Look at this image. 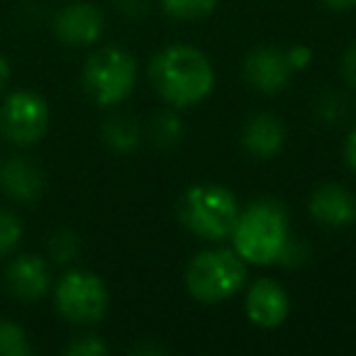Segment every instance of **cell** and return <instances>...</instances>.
Returning a JSON list of instances; mask_svg holds the SVG:
<instances>
[{
	"label": "cell",
	"instance_id": "cell-22",
	"mask_svg": "<svg viewBox=\"0 0 356 356\" xmlns=\"http://www.w3.org/2000/svg\"><path fill=\"white\" fill-rule=\"evenodd\" d=\"M66 354L69 356H103V354H108V344H105L100 337L86 334V337H79L76 341H71V344L66 346Z\"/></svg>",
	"mask_w": 356,
	"mask_h": 356
},
{
	"label": "cell",
	"instance_id": "cell-3",
	"mask_svg": "<svg viewBox=\"0 0 356 356\" xmlns=\"http://www.w3.org/2000/svg\"><path fill=\"white\" fill-rule=\"evenodd\" d=\"M239 200L218 184L191 186L178 200V220L191 234L205 242H222L232 234L239 218Z\"/></svg>",
	"mask_w": 356,
	"mask_h": 356
},
{
	"label": "cell",
	"instance_id": "cell-29",
	"mask_svg": "<svg viewBox=\"0 0 356 356\" xmlns=\"http://www.w3.org/2000/svg\"><path fill=\"white\" fill-rule=\"evenodd\" d=\"M8 81H10V64L3 54H0V90L6 88Z\"/></svg>",
	"mask_w": 356,
	"mask_h": 356
},
{
	"label": "cell",
	"instance_id": "cell-6",
	"mask_svg": "<svg viewBox=\"0 0 356 356\" xmlns=\"http://www.w3.org/2000/svg\"><path fill=\"white\" fill-rule=\"evenodd\" d=\"M54 302L64 320L74 325H93L108 310V286L98 273L74 268L59 278L54 288Z\"/></svg>",
	"mask_w": 356,
	"mask_h": 356
},
{
	"label": "cell",
	"instance_id": "cell-13",
	"mask_svg": "<svg viewBox=\"0 0 356 356\" xmlns=\"http://www.w3.org/2000/svg\"><path fill=\"white\" fill-rule=\"evenodd\" d=\"M47 178L40 166L25 156H10L0 163V191L20 203H35L42 198Z\"/></svg>",
	"mask_w": 356,
	"mask_h": 356
},
{
	"label": "cell",
	"instance_id": "cell-24",
	"mask_svg": "<svg viewBox=\"0 0 356 356\" xmlns=\"http://www.w3.org/2000/svg\"><path fill=\"white\" fill-rule=\"evenodd\" d=\"M312 49L307 44H293L291 49H286V59L291 64L293 71H302L312 64Z\"/></svg>",
	"mask_w": 356,
	"mask_h": 356
},
{
	"label": "cell",
	"instance_id": "cell-28",
	"mask_svg": "<svg viewBox=\"0 0 356 356\" xmlns=\"http://www.w3.org/2000/svg\"><path fill=\"white\" fill-rule=\"evenodd\" d=\"M322 3L334 13H346L356 8V0H322Z\"/></svg>",
	"mask_w": 356,
	"mask_h": 356
},
{
	"label": "cell",
	"instance_id": "cell-11",
	"mask_svg": "<svg viewBox=\"0 0 356 356\" xmlns=\"http://www.w3.org/2000/svg\"><path fill=\"white\" fill-rule=\"evenodd\" d=\"M6 286L17 300L37 302L51 288V271L47 259L37 254H20L6 268Z\"/></svg>",
	"mask_w": 356,
	"mask_h": 356
},
{
	"label": "cell",
	"instance_id": "cell-26",
	"mask_svg": "<svg viewBox=\"0 0 356 356\" xmlns=\"http://www.w3.org/2000/svg\"><path fill=\"white\" fill-rule=\"evenodd\" d=\"M115 6L127 17H142L147 13V0H115Z\"/></svg>",
	"mask_w": 356,
	"mask_h": 356
},
{
	"label": "cell",
	"instance_id": "cell-12",
	"mask_svg": "<svg viewBox=\"0 0 356 356\" xmlns=\"http://www.w3.org/2000/svg\"><path fill=\"white\" fill-rule=\"evenodd\" d=\"M310 215L322 227H351L356 222V195L344 186L325 184L310 195Z\"/></svg>",
	"mask_w": 356,
	"mask_h": 356
},
{
	"label": "cell",
	"instance_id": "cell-9",
	"mask_svg": "<svg viewBox=\"0 0 356 356\" xmlns=\"http://www.w3.org/2000/svg\"><path fill=\"white\" fill-rule=\"evenodd\" d=\"M105 17L93 3H69L54 17V35L66 47H90L103 37Z\"/></svg>",
	"mask_w": 356,
	"mask_h": 356
},
{
	"label": "cell",
	"instance_id": "cell-21",
	"mask_svg": "<svg viewBox=\"0 0 356 356\" xmlns=\"http://www.w3.org/2000/svg\"><path fill=\"white\" fill-rule=\"evenodd\" d=\"M346 110H349V100L341 93H327L320 100V115L327 124H337L346 118Z\"/></svg>",
	"mask_w": 356,
	"mask_h": 356
},
{
	"label": "cell",
	"instance_id": "cell-17",
	"mask_svg": "<svg viewBox=\"0 0 356 356\" xmlns=\"http://www.w3.org/2000/svg\"><path fill=\"white\" fill-rule=\"evenodd\" d=\"M32 344L17 322L0 320V356H30Z\"/></svg>",
	"mask_w": 356,
	"mask_h": 356
},
{
	"label": "cell",
	"instance_id": "cell-1",
	"mask_svg": "<svg viewBox=\"0 0 356 356\" xmlns=\"http://www.w3.org/2000/svg\"><path fill=\"white\" fill-rule=\"evenodd\" d=\"M149 81L163 103L176 110H188L213 93L215 69L198 47L171 44L152 59Z\"/></svg>",
	"mask_w": 356,
	"mask_h": 356
},
{
	"label": "cell",
	"instance_id": "cell-15",
	"mask_svg": "<svg viewBox=\"0 0 356 356\" xmlns=\"http://www.w3.org/2000/svg\"><path fill=\"white\" fill-rule=\"evenodd\" d=\"M103 139L110 149L120 154H129L142 142V127L129 115H113L103 124Z\"/></svg>",
	"mask_w": 356,
	"mask_h": 356
},
{
	"label": "cell",
	"instance_id": "cell-16",
	"mask_svg": "<svg viewBox=\"0 0 356 356\" xmlns=\"http://www.w3.org/2000/svg\"><path fill=\"white\" fill-rule=\"evenodd\" d=\"M220 0H159L161 10L173 20H203L218 8Z\"/></svg>",
	"mask_w": 356,
	"mask_h": 356
},
{
	"label": "cell",
	"instance_id": "cell-2",
	"mask_svg": "<svg viewBox=\"0 0 356 356\" xmlns=\"http://www.w3.org/2000/svg\"><path fill=\"white\" fill-rule=\"evenodd\" d=\"M229 237H232V249L247 264L254 266L276 264L291 237L286 208L273 198L254 200L239 210Z\"/></svg>",
	"mask_w": 356,
	"mask_h": 356
},
{
	"label": "cell",
	"instance_id": "cell-5",
	"mask_svg": "<svg viewBox=\"0 0 356 356\" xmlns=\"http://www.w3.org/2000/svg\"><path fill=\"white\" fill-rule=\"evenodd\" d=\"M139 66L127 49L103 47L83 66V90L100 108H113L127 100L137 86Z\"/></svg>",
	"mask_w": 356,
	"mask_h": 356
},
{
	"label": "cell",
	"instance_id": "cell-25",
	"mask_svg": "<svg viewBox=\"0 0 356 356\" xmlns=\"http://www.w3.org/2000/svg\"><path fill=\"white\" fill-rule=\"evenodd\" d=\"M339 71H341V79L349 88L356 90V42L344 51L341 56V64H339Z\"/></svg>",
	"mask_w": 356,
	"mask_h": 356
},
{
	"label": "cell",
	"instance_id": "cell-8",
	"mask_svg": "<svg viewBox=\"0 0 356 356\" xmlns=\"http://www.w3.org/2000/svg\"><path fill=\"white\" fill-rule=\"evenodd\" d=\"M244 312L259 330H276L291 312V298L286 288L273 278H259L252 283L244 298Z\"/></svg>",
	"mask_w": 356,
	"mask_h": 356
},
{
	"label": "cell",
	"instance_id": "cell-4",
	"mask_svg": "<svg viewBox=\"0 0 356 356\" xmlns=\"http://www.w3.org/2000/svg\"><path fill=\"white\" fill-rule=\"evenodd\" d=\"M247 283V261L234 249L215 247L198 252L186 268V288L203 305L234 298Z\"/></svg>",
	"mask_w": 356,
	"mask_h": 356
},
{
	"label": "cell",
	"instance_id": "cell-23",
	"mask_svg": "<svg viewBox=\"0 0 356 356\" xmlns=\"http://www.w3.org/2000/svg\"><path fill=\"white\" fill-rule=\"evenodd\" d=\"M310 259V247H307L302 239H296V237H288L286 247H283L281 257H278V264H283V266H302V264Z\"/></svg>",
	"mask_w": 356,
	"mask_h": 356
},
{
	"label": "cell",
	"instance_id": "cell-19",
	"mask_svg": "<svg viewBox=\"0 0 356 356\" xmlns=\"http://www.w3.org/2000/svg\"><path fill=\"white\" fill-rule=\"evenodd\" d=\"M181 134H184V124H181V120H178L173 113H161L154 118L152 142L156 144V147H163V149L176 147Z\"/></svg>",
	"mask_w": 356,
	"mask_h": 356
},
{
	"label": "cell",
	"instance_id": "cell-7",
	"mask_svg": "<svg viewBox=\"0 0 356 356\" xmlns=\"http://www.w3.org/2000/svg\"><path fill=\"white\" fill-rule=\"evenodd\" d=\"M49 129V105L40 93L15 90L0 105V137L15 147H32Z\"/></svg>",
	"mask_w": 356,
	"mask_h": 356
},
{
	"label": "cell",
	"instance_id": "cell-14",
	"mask_svg": "<svg viewBox=\"0 0 356 356\" xmlns=\"http://www.w3.org/2000/svg\"><path fill=\"white\" fill-rule=\"evenodd\" d=\"M286 144V124L273 113H257L244 122L242 147L257 159H271Z\"/></svg>",
	"mask_w": 356,
	"mask_h": 356
},
{
	"label": "cell",
	"instance_id": "cell-27",
	"mask_svg": "<svg viewBox=\"0 0 356 356\" xmlns=\"http://www.w3.org/2000/svg\"><path fill=\"white\" fill-rule=\"evenodd\" d=\"M344 161L356 173V124L349 129V134L344 139Z\"/></svg>",
	"mask_w": 356,
	"mask_h": 356
},
{
	"label": "cell",
	"instance_id": "cell-18",
	"mask_svg": "<svg viewBox=\"0 0 356 356\" xmlns=\"http://www.w3.org/2000/svg\"><path fill=\"white\" fill-rule=\"evenodd\" d=\"M47 252H49V259L54 264L76 261V257H79V252H81L79 234L71 232V229H56L49 237V242H47Z\"/></svg>",
	"mask_w": 356,
	"mask_h": 356
},
{
	"label": "cell",
	"instance_id": "cell-10",
	"mask_svg": "<svg viewBox=\"0 0 356 356\" xmlns=\"http://www.w3.org/2000/svg\"><path fill=\"white\" fill-rule=\"evenodd\" d=\"M244 81L259 93H281L291 81V64L286 59V51L273 49V47H257L244 59Z\"/></svg>",
	"mask_w": 356,
	"mask_h": 356
},
{
	"label": "cell",
	"instance_id": "cell-20",
	"mask_svg": "<svg viewBox=\"0 0 356 356\" xmlns=\"http://www.w3.org/2000/svg\"><path fill=\"white\" fill-rule=\"evenodd\" d=\"M22 222L10 210H0V257H8L17 249L22 239Z\"/></svg>",
	"mask_w": 356,
	"mask_h": 356
}]
</instances>
